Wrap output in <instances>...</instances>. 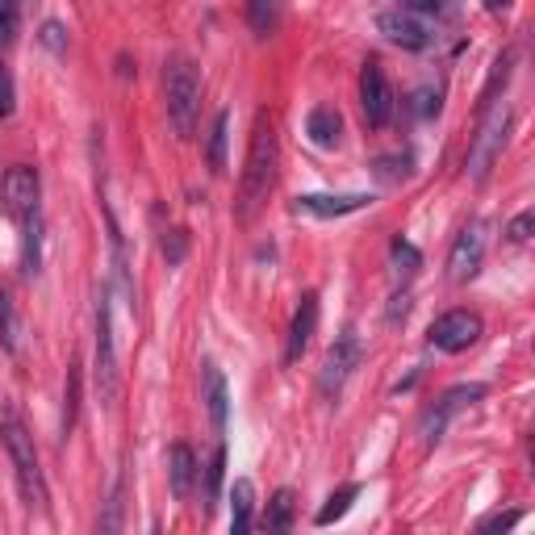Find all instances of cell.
Returning <instances> with one entry per match:
<instances>
[{
  "mask_svg": "<svg viewBox=\"0 0 535 535\" xmlns=\"http://www.w3.org/2000/svg\"><path fill=\"white\" fill-rule=\"evenodd\" d=\"M510 63H515V55H510V51L494 59V67H490V84L481 88V109H490V105L498 101V92H502L506 80H510Z\"/></svg>",
  "mask_w": 535,
  "mask_h": 535,
  "instance_id": "4316f807",
  "label": "cell"
},
{
  "mask_svg": "<svg viewBox=\"0 0 535 535\" xmlns=\"http://www.w3.org/2000/svg\"><path fill=\"white\" fill-rule=\"evenodd\" d=\"M368 201H372L368 193H347V197H322V193H310V197H297V214L343 218V214H356V209H364Z\"/></svg>",
  "mask_w": 535,
  "mask_h": 535,
  "instance_id": "9a60e30c",
  "label": "cell"
},
{
  "mask_svg": "<svg viewBox=\"0 0 535 535\" xmlns=\"http://www.w3.org/2000/svg\"><path fill=\"white\" fill-rule=\"evenodd\" d=\"M42 46H51L55 55L67 51V30L59 26V21H46V26H42Z\"/></svg>",
  "mask_w": 535,
  "mask_h": 535,
  "instance_id": "e575fe53",
  "label": "cell"
},
{
  "mask_svg": "<svg viewBox=\"0 0 535 535\" xmlns=\"http://www.w3.org/2000/svg\"><path fill=\"white\" fill-rule=\"evenodd\" d=\"M222 477H226V448L218 444L214 456L205 464V485H201V498H205V510H214L218 498H222Z\"/></svg>",
  "mask_w": 535,
  "mask_h": 535,
  "instance_id": "44dd1931",
  "label": "cell"
},
{
  "mask_svg": "<svg viewBox=\"0 0 535 535\" xmlns=\"http://www.w3.org/2000/svg\"><path fill=\"white\" fill-rule=\"evenodd\" d=\"M92 381H97L101 406H113V402H118V343H113L109 293L97 297V360H92Z\"/></svg>",
  "mask_w": 535,
  "mask_h": 535,
  "instance_id": "277c9868",
  "label": "cell"
},
{
  "mask_svg": "<svg viewBox=\"0 0 535 535\" xmlns=\"http://www.w3.org/2000/svg\"><path fill=\"white\" fill-rule=\"evenodd\" d=\"M226 143H230V109H222L214 118V130H209L205 159H209V172H214V176L226 172Z\"/></svg>",
  "mask_w": 535,
  "mask_h": 535,
  "instance_id": "ffe728a7",
  "label": "cell"
},
{
  "mask_svg": "<svg viewBox=\"0 0 535 535\" xmlns=\"http://www.w3.org/2000/svg\"><path fill=\"white\" fill-rule=\"evenodd\" d=\"M515 523H523V510H510V515H490V519H481V531H510Z\"/></svg>",
  "mask_w": 535,
  "mask_h": 535,
  "instance_id": "d590c367",
  "label": "cell"
},
{
  "mask_svg": "<svg viewBox=\"0 0 535 535\" xmlns=\"http://www.w3.org/2000/svg\"><path fill=\"white\" fill-rule=\"evenodd\" d=\"M201 469H197V456L189 444H172L168 448V485H172V498L184 502L193 494V485H197Z\"/></svg>",
  "mask_w": 535,
  "mask_h": 535,
  "instance_id": "5bb4252c",
  "label": "cell"
},
{
  "mask_svg": "<svg viewBox=\"0 0 535 535\" xmlns=\"http://www.w3.org/2000/svg\"><path fill=\"white\" fill-rule=\"evenodd\" d=\"M0 197H5V214L26 222L30 214H38V172L26 164L9 168L5 180H0Z\"/></svg>",
  "mask_w": 535,
  "mask_h": 535,
  "instance_id": "8fae6325",
  "label": "cell"
},
{
  "mask_svg": "<svg viewBox=\"0 0 535 535\" xmlns=\"http://www.w3.org/2000/svg\"><path fill=\"white\" fill-rule=\"evenodd\" d=\"M276 168H281V138H276L272 113H255L251 126V147H247V164L239 176V197H235V222L251 226L260 218V209L276 184Z\"/></svg>",
  "mask_w": 535,
  "mask_h": 535,
  "instance_id": "6da1fadb",
  "label": "cell"
},
{
  "mask_svg": "<svg viewBox=\"0 0 535 535\" xmlns=\"http://www.w3.org/2000/svg\"><path fill=\"white\" fill-rule=\"evenodd\" d=\"M356 498H360V485H343V490H335V494L327 498V506H322L318 515H314V523H318V527L339 523V519L347 515V510H352V502H356Z\"/></svg>",
  "mask_w": 535,
  "mask_h": 535,
  "instance_id": "cb8c5ba5",
  "label": "cell"
},
{
  "mask_svg": "<svg viewBox=\"0 0 535 535\" xmlns=\"http://www.w3.org/2000/svg\"><path fill=\"white\" fill-rule=\"evenodd\" d=\"M481 398H485V385H456V389H448L444 398H439V402L423 414V444L435 448L439 439H444V431H448V423H452V414H460L464 406H473V402H481Z\"/></svg>",
  "mask_w": 535,
  "mask_h": 535,
  "instance_id": "9c48e42d",
  "label": "cell"
},
{
  "mask_svg": "<svg viewBox=\"0 0 535 535\" xmlns=\"http://www.w3.org/2000/svg\"><path fill=\"white\" fill-rule=\"evenodd\" d=\"M410 168H414V155H410V151L372 159V176H377L381 184H398V180H406V176H410Z\"/></svg>",
  "mask_w": 535,
  "mask_h": 535,
  "instance_id": "d4e9b609",
  "label": "cell"
},
{
  "mask_svg": "<svg viewBox=\"0 0 535 535\" xmlns=\"http://www.w3.org/2000/svg\"><path fill=\"white\" fill-rule=\"evenodd\" d=\"M306 134H310V143L314 147H335L339 143V134H343V118H339V109H331V105H318V109H310V118H306Z\"/></svg>",
  "mask_w": 535,
  "mask_h": 535,
  "instance_id": "2e32d148",
  "label": "cell"
},
{
  "mask_svg": "<svg viewBox=\"0 0 535 535\" xmlns=\"http://www.w3.org/2000/svg\"><path fill=\"white\" fill-rule=\"evenodd\" d=\"M531 226H535V214H531V209H523V214L510 222V239H515V243H527V239H531Z\"/></svg>",
  "mask_w": 535,
  "mask_h": 535,
  "instance_id": "8d00e7d4",
  "label": "cell"
},
{
  "mask_svg": "<svg viewBox=\"0 0 535 535\" xmlns=\"http://www.w3.org/2000/svg\"><path fill=\"white\" fill-rule=\"evenodd\" d=\"M285 17V0H247V26L255 38H272Z\"/></svg>",
  "mask_w": 535,
  "mask_h": 535,
  "instance_id": "d6986e66",
  "label": "cell"
},
{
  "mask_svg": "<svg viewBox=\"0 0 535 535\" xmlns=\"http://www.w3.org/2000/svg\"><path fill=\"white\" fill-rule=\"evenodd\" d=\"M402 9L414 13V17H435V21H444V17H456V0H402Z\"/></svg>",
  "mask_w": 535,
  "mask_h": 535,
  "instance_id": "f1b7e54d",
  "label": "cell"
},
{
  "mask_svg": "<svg viewBox=\"0 0 535 535\" xmlns=\"http://www.w3.org/2000/svg\"><path fill=\"white\" fill-rule=\"evenodd\" d=\"M293 510H297L293 490H276L272 502H268V510H264V527L268 531H289L293 527Z\"/></svg>",
  "mask_w": 535,
  "mask_h": 535,
  "instance_id": "603a6c76",
  "label": "cell"
},
{
  "mask_svg": "<svg viewBox=\"0 0 535 535\" xmlns=\"http://www.w3.org/2000/svg\"><path fill=\"white\" fill-rule=\"evenodd\" d=\"M251 515H255V485L247 477H239L230 485V531L247 535L251 531Z\"/></svg>",
  "mask_w": 535,
  "mask_h": 535,
  "instance_id": "ac0fdd59",
  "label": "cell"
},
{
  "mask_svg": "<svg viewBox=\"0 0 535 535\" xmlns=\"http://www.w3.org/2000/svg\"><path fill=\"white\" fill-rule=\"evenodd\" d=\"M42 264V218L30 214L26 218V239H21V272L34 276Z\"/></svg>",
  "mask_w": 535,
  "mask_h": 535,
  "instance_id": "7402d4cb",
  "label": "cell"
},
{
  "mask_svg": "<svg viewBox=\"0 0 535 535\" xmlns=\"http://www.w3.org/2000/svg\"><path fill=\"white\" fill-rule=\"evenodd\" d=\"M377 30H381L393 46H402V51H427V46L435 42V34L427 30V21L414 17V13H406V9L381 13V17H377Z\"/></svg>",
  "mask_w": 535,
  "mask_h": 535,
  "instance_id": "7c38bea8",
  "label": "cell"
},
{
  "mask_svg": "<svg viewBox=\"0 0 535 535\" xmlns=\"http://www.w3.org/2000/svg\"><path fill=\"white\" fill-rule=\"evenodd\" d=\"M389 264H393V272H398L402 281H410V276L418 272V264H423V255L414 251V243L393 239V247H389Z\"/></svg>",
  "mask_w": 535,
  "mask_h": 535,
  "instance_id": "83f0119b",
  "label": "cell"
},
{
  "mask_svg": "<svg viewBox=\"0 0 535 535\" xmlns=\"http://www.w3.org/2000/svg\"><path fill=\"white\" fill-rule=\"evenodd\" d=\"M410 113L414 118H435L439 113V88H418L410 97Z\"/></svg>",
  "mask_w": 535,
  "mask_h": 535,
  "instance_id": "836d02e7",
  "label": "cell"
},
{
  "mask_svg": "<svg viewBox=\"0 0 535 535\" xmlns=\"http://www.w3.org/2000/svg\"><path fill=\"white\" fill-rule=\"evenodd\" d=\"M431 347H439V352H469V347L481 339V318L473 310H448V314H439L431 322V331H427Z\"/></svg>",
  "mask_w": 535,
  "mask_h": 535,
  "instance_id": "ba28073f",
  "label": "cell"
},
{
  "mask_svg": "<svg viewBox=\"0 0 535 535\" xmlns=\"http://www.w3.org/2000/svg\"><path fill=\"white\" fill-rule=\"evenodd\" d=\"M393 105H398V97H393V84H389V76H385V67H381L377 59H368L364 72H360V109H364V122H368L372 130L389 126Z\"/></svg>",
  "mask_w": 535,
  "mask_h": 535,
  "instance_id": "8992f818",
  "label": "cell"
},
{
  "mask_svg": "<svg viewBox=\"0 0 535 535\" xmlns=\"http://www.w3.org/2000/svg\"><path fill=\"white\" fill-rule=\"evenodd\" d=\"M481 260H485V222H469L448 251V281H456V285L473 281L481 272Z\"/></svg>",
  "mask_w": 535,
  "mask_h": 535,
  "instance_id": "30bf717a",
  "label": "cell"
},
{
  "mask_svg": "<svg viewBox=\"0 0 535 535\" xmlns=\"http://www.w3.org/2000/svg\"><path fill=\"white\" fill-rule=\"evenodd\" d=\"M159 251L168 255V264H184V255H189V230H164V239H159Z\"/></svg>",
  "mask_w": 535,
  "mask_h": 535,
  "instance_id": "4dcf8cb0",
  "label": "cell"
},
{
  "mask_svg": "<svg viewBox=\"0 0 535 535\" xmlns=\"http://www.w3.org/2000/svg\"><path fill=\"white\" fill-rule=\"evenodd\" d=\"M406 314H410V293H398V297H393V306H389V322H398Z\"/></svg>",
  "mask_w": 535,
  "mask_h": 535,
  "instance_id": "74e56055",
  "label": "cell"
},
{
  "mask_svg": "<svg viewBox=\"0 0 535 535\" xmlns=\"http://www.w3.org/2000/svg\"><path fill=\"white\" fill-rule=\"evenodd\" d=\"M506 130H510V109L506 105H490L485 109V122L473 138V147H469V159H464V168H469V180L481 184L485 176H490L494 168V159L502 155V143H506Z\"/></svg>",
  "mask_w": 535,
  "mask_h": 535,
  "instance_id": "5b68a950",
  "label": "cell"
},
{
  "mask_svg": "<svg viewBox=\"0 0 535 535\" xmlns=\"http://www.w3.org/2000/svg\"><path fill=\"white\" fill-rule=\"evenodd\" d=\"M17 335H21V327H17V314H13V301H9L5 285H0V343H5V347H9V352H17Z\"/></svg>",
  "mask_w": 535,
  "mask_h": 535,
  "instance_id": "f546056e",
  "label": "cell"
},
{
  "mask_svg": "<svg viewBox=\"0 0 535 535\" xmlns=\"http://www.w3.org/2000/svg\"><path fill=\"white\" fill-rule=\"evenodd\" d=\"M164 105H168V122L180 138H189L201 113V72L193 59L172 55L164 67Z\"/></svg>",
  "mask_w": 535,
  "mask_h": 535,
  "instance_id": "3957f363",
  "label": "cell"
},
{
  "mask_svg": "<svg viewBox=\"0 0 535 535\" xmlns=\"http://www.w3.org/2000/svg\"><path fill=\"white\" fill-rule=\"evenodd\" d=\"M314 331H318V293H301V306L293 314V327H289V347H285V364H297L301 356L310 352L314 343Z\"/></svg>",
  "mask_w": 535,
  "mask_h": 535,
  "instance_id": "4fadbf2b",
  "label": "cell"
},
{
  "mask_svg": "<svg viewBox=\"0 0 535 535\" xmlns=\"http://www.w3.org/2000/svg\"><path fill=\"white\" fill-rule=\"evenodd\" d=\"M205 410H209V423L218 431L226 427V410H230V393H226V377L218 372V364H205Z\"/></svg>",
  "mask_w": 535,
  "mask_h": 535,
  "instance_id": "e0dca14e",
  "label": "cell"
},
{
  "mask_svg": "<svg viewBox=\"0 0 535 535\" xmlns=\"http://www.w3.org/2000/svg\"><path fill=\"white\" fill-rule=\"evenodd\" d=\"M356 364H360V335L352 327H343V335L335 339V347L327 352V360H322V372H318L322 398H335V393L347 385V377L356 372Z\"/></svg>",
  "mask_w": 535,
  "mask_h": 535,
  "instance_id": "52a82bcc",
  "label": "cell"
},
{
  "mask_svg": "<svg viewBox=\"0 0 535 535\" xmlns=\"http://www.w3.org/2000/svg\"><path fill=\"white\" fill-rule=\"evenodd\" d=\"M485 9H490V13H502V9H510V0H485Z\"/></svg>",
  "mask_w": 535,
  "mask_h": 535,
  "instance_id": "f35d334b",
  "label": "cell"
},
{
  "mask_svg": "<svg viewBox=\"0 0 535 535\" xmlns=\"http://www.w3.org/2000/svg\"><path fill=\"white\" fill-rule=\"evenodd\" d=\"M17 34H21V9H17V0H0V46L17 42Z\"/></svg>",
  "mask_w": 535,
  "mask_h": 535,
  "instance_id": "1f68e13d",
  "label": "cell"
},
{
  "mask_svg": "<svg viewBox=\"0 0 535 535\" xmlns=\"http://www.w3.org/2000/svg\"><path fill=\"white\" fill-rule=\"evenodd\" d=\"M80 418V360L67 364V389H63V435L76 427Z\"/></svg>",
  "mask_w": 535,
  "mask_h": 535,
  "instance_id": "484cf974",
  "label": "cell"
},
{
  "mask_svg": "<svg viewBox=\"0 0 535 535\" xmlns=\"http://www.w3.org/2000/svg\"><path fill=\"white\" fill-rule=\"evenodd\" d=\"M0 439L9 448V460H13V473H17V490L26 498L30 510H46V481H42V469H38V448H34V435L21 423V414L13 406L0 410Z\"/></svg>",
  "mask_w": 535,
  "mask_h": 535,
  "instance_id": "7a4b0ae2",
  "label": "cell"
},
{
  "mask_svg": "<svg viewBox=\"0 0 535 535\" xmlns=\"http://www.w3.org/2000/svg\"><path fill=\"white\" fill-rule=\"evenodd\" d=\"M13 109H17V88H13V72H9V63L0 59V118H13Z\"/></svg>",
  "mask_w": 535,
  "mask_h": 535,
  "instance_id": "d6a6232c",
  "label": "cell"
}]
</instances>
